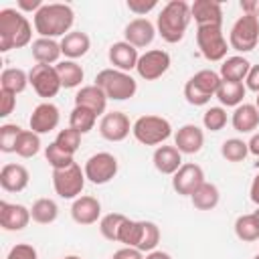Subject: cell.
I'll list each match as a JSON object with an SVG mask.
<instances>
[{"label":"cell","mask_w":259,"mask_h":259,"mask_svg":"<svg viewBox=\"0 0 259 259\" xmlns=\"http://www.w3.org/2000/svg\"><path fill=\"white\" fill-rule=\"evenodd\" d=\"M73 20L75 14L69 4H61V2L42 4V8L34 14V30L45 38L65 36L71 32Z\"/></svg>","instance_id":"1"},{"label":"cell","mask_w":259,"mask_h":259,"mask_svg":"<svg viewBox=\"0 0 259 259\" xmlns=\"http://www.w3.org/2000/svg\"><path fill=\"white\" fill-rule=\"evenodd\" d=\"M190 18H192V12H190V4L188 2L170 0L162 8V12L158 14V20H156L158 34L170 45L180 42L184 38V32L188 28Z\"/></svg>","instance_id":"2"},{"label":"cell","mask_w":259,"mask_h":259,"mask_svg":"<svg viewBox=\"0 0 259 259\" xmlns=\"http://www.w3.org/2000/svg\"><path fill=\"white\" fill-rule=\"evenodd\" d=\"M32 38V26L22 16V12L14 8H4L0 10V51H12V49H22L30 42Z\"/></svg>","instance_id":"3"},{"label":"cell","mask_w":259,"mask_h":259,"mask_svg":"<svg viewBox=\"0 0 259 259\" xmlns=\"http://www.w3.org/2000/svg\"><path fill=\"white\" fill-rule=\"evenodd\" d=\"M95 85L103 89L107 99H115V101L130 99L138 91L136 79L130 73H123V71H117V69H103V71H99L95 75Z\"/></svg>","instance_id":"4"},{"label":"cell","mask_w":259,"mask_h":259,"mask_svg":"<svg viewBox=\"0 0 259 259\" xmlns=\"http://www.w3.org/2000/svg\"><path fill=\"white\" fill-rule=\"evenodd\" d=\"M132 134L144 146H158V144H162L164 140L170 138L172 125H170V121L166 117H160V115H142V117H138L134 121Z\"/></svg>","instance_id":"5"},{"label":"cell","mask_w":259,"mask_h":259,"mask_svg":"<svg viewBox=\"0 0 259 259\" xmlns=\"http://www.w3.org/2000/svg\"><path fill=\"white\" fill-rule=\"evenodd\" d=\"M196 45L206 61H223L229 51L221 24L196 26Z\"/></svg>","instance_id":"6"},{"label":"cell","mask_w":259,"mask_h":259,"mask_svg":"<svg viewBox=\"0 0 259 259\" xmlns=\"http://www.w3.org/2000/svg\"><path fill=\"white\" fill-rule=\"evenodd\" d=\"M229 42L235 51L249 53L259 42V18L255 14H243L237 18V22L231 28Z\"/></svg>","instance_id":"7"},{"label":"cell","mask_w":259,"mask_h":259,"mask_svg":"<svg viewBox=\"0 0 259 259\" xmlns=\"http://www.w3.org/2000/svg\"><path fill=\"white\" fill-rule=\"evenodd\" d=\"M85 180V170H81L77 162L69 168L53 170V188L61 198H79Z\"/></svg>","instance_id":"8"},{"label":"cell","mask_w":259,"mask_h":259,"mask_svg":"<svg viewBox=\"0 0 259 259\" xmlns=\"http://www.w3.org/2000/svg\"><path fill=\"white\" fill-rule=\"evenodd\" d=\"M28 83L32 85L34 93L45 99L55 97L59 93V89L63 87L55 65H42V63L32 65V69L28 71Z\"/></svg>","instance_id":"9"},{"label":"cell","mask_w":259,"mask_h":259,"mask_svg":"<svg viewBox=\"0 0 259 259\" xmlns=\"http://www.w3.org/2000/svg\"><path fill=\"white\" fill-rule=\"evenodd\" d=\"M117 158L109 152H97L85 162V178L93 184H107L117 174Z\"/></svg>","instance_id":"10"},{"label":"cell","mask_w":259,"mask_h":259,"mask_svg":"<svg viewBox=\"0 0 259 259\" xmlns=\"http://www.w3.org/2000/svg\"><path fill=\"white\" fill-rule=\"evenodd\" d=\"M168 69H170V55L162 49H152V51H146L144 55H140L138 67H136L138 75L146 81L160 79Z\"/></svg>","instance_id":"11"},{"label":"cell","mask_w":259,"mask_h":259,"mask_svg":"<svg viewBox=\"0 0 259 259\" xmlns=\"http://www.w3.org/2000/svg\"><path fill=\"white\" fill-rule=\"evenodd\" d=\"M202 182H206L204 172L198 164H192V162L182 164L178 168V172L172 174V188L180 196H192Z\"/></svg>","instance_id":"12"},{"label":"cell","mask_w":259,"mask_h":259,"mask_svg":"<svg viewBox=\"0 0 259 259\" xmlns=\"http://www.w3.org/2000/svg\"><path fill=\"white\" fill-rule=\"evenodd\" d=\"M130 117L121 111H109L99 121V134L107 142H121L130 136Z\"/></svg>","instance_id":"13"},{"label":"cell","mask_w":259,"mask_h":259,"mask_svg":"<svg viewBox=\"0 0 259 259\" xmlns=\"http://www.w3.org/2000/svg\"><path fill=\"white\" fill-rule=\"evenodd\" d=\"M59 119H61L59 107L53 105L51 101H45V103H40V105H36L32 109V115H30L28 123H30V130L40 136V134L53 132L59 125Z\"/></svg>","instance_id":"14"},{"label":"cell","mask_w":259,"mask_h":259,"mask_svg":"<svg viewBox=\"0 0 259 259\" xmlns=\"http://www.w3.org/2000/svg\"><path fill=\"white\" fill-rule=\"evenodd\" d=\"M123 36H125V42H130L132 47L136 49H144L148 47L154 36H156V26L148 20V18H134L125 24L123 28Z\"/></svg>","instance_id":"15"},{"label":"cell","mask_w":259,"mask_h":259,"mask_svg":"<svg viewBox=\"0 0 259 259\" xmlns=\"http://www.w3.org/2000/svg\"><path fill=\"white\" fill-rule=\"evenodd\" d=\"M30 223V208L0 200V227L4 231H22Z\"/></svg>","instance_id":"16"},{"label":"cell","mask_w":259,"mask_h":259,"mask_svg":"<svg viewBox=\"0 0 259 259\" xmlns=\"http://www.w3.org/2000/svg\"><path fill=\"white\" fill-rule=\"evenodd\" d=\"M107 57H109V63L113 65V69L123 71V73H127V71H132V69H136V67H138V59H140L138 49H136V47H132V45H130V42H125V40L113 42V45L109 47Z\"/></svg>","instance_id":"17"},{"label":"cell","mask_w":259,"mask_h":259,"mask_svg":"<svg viewBox=\"0 0 259 259\" xmlns=\"http://www.w3.org/2000/svg\"><path fill=\"white\" fill-rule=\"evenodd\" d=\"M71 217L77 225H93L101 217V202L95 196H79L71 204Z\"/></svg>","instance_id":"18"},{"label":"cell","mask_w":259,"mask_h":259,"mask_svg":"<svg viewBox=\"0 0 259 259\" xmlns=\"http://www.w3.org/2000/svg\"><path fill=\"white\" fill-rule=\"evenodd\" d=\"M174 146L178 148L180 154H196L204 146V134L198 125L186 123V125L178 127V132L174 136Z\"/></svg>","instance_id":"19"},{"label":"cell","mask_w":259,"mask_h":259,"mask_svg":"<svg viewBox=\"0 0 259 259\" xmlns=\"http://www.w3.org/2000/svg\"><path fill=\"white\" fill-rule=\"evenodd\" d=\"M30 174L22 164H4L0 170V186L6 192H22L28 186Z\"/></svg>","instance_id":"20"},{"label":"cell","mask_w":259,"mask_h":259,"mask_svg":"<svg viewBox=\"0 0 259 259\" xmlns=\"http://www.w3.org/2000/svg\"><path fill=\"white\" fill-rule=\"evenodd\" d=\"M190 12L198 26L223 24V8L217 0H194L190 4Z\"/></svg>","instance_id":"21"},{"label":"cell","mask_w":259,"mask_h":259,"mask_svg":"<svg viewBox=\"0 0 259 259\" xmlns=\"http://www.w3.org/2000/svg\"><path fill=\"white\" fill-rule=\"evenodd\" d=\"M75 105L79 107H87L91 109L95 115H101L105 111V105H107V95L103 93L101 87H97L95 83L93 85H85L77 91L75 95Z\"/></svg>","instance_id":"22"},{"label":"cell","mask_w":259,"mask_h":259,"mask_svg":"<svg viewBox=\"0 0 259 259\" xmlns=\"http://www.w3.org/2000/svg\"><path fill=\"white\" fill-rule=\"evenodd\" d=\"M154 168L162 174H176L178 168L182 166V154L178 152L176 146H158L154 156H152Z\"/></svg>","instance_id":"23"},{"label":"cell","mask_w":259,"mask_h":259,"mask_svg":"<svg viewBox=\"0 0 259 259\" xmlns=\"http://www.w3.org/2000/svg\"><path fill=\"white\" fill-rule=\"evenodd\" d=\"M89 47H91V40H89L87 32H83V30H71L69 34H65L61 38V53L69 61L83 57L89 51Z\"/></svg>","instance_id":"24"},{"label":"cell","mask_w":259,"mask_h":259,"mask_svg":"<svg viewBox=\"0 0 259 259\" xmlns=\"http://www.w3.org/2000/svg\"><path fill=\"white\" fill-rule=\"evenodd\" d=\"M30 53H32V59L36 63H42V65H53L63 55L61 42H57L55 38H45V36H38L36 40H32Z\"/></svg>","instance_id":"25"},{"label":"cell","mask_w":259,"mask_h":259,"mask_svg":"<svg viewBox=\"0 0 259 259\" xmlns=\"http://www.w3.org/2000/svg\"><path fill=\"white\" fill-rule=\"evenodd\" d=\"M231 123H233V127H235L237 132L249 134V132L257 130V125H259V109H257L253 103L237 105L235 111H233Z\"/></svg>","instance_id":"26"},{"label":"cell","mask_w":259,"mask_h":259,"mask_svg":"<svg viewBox=\"0 0 259 259\" xmlns=\"http://www.w3.org/2000/svg\"><path fill=\"white\" fill-rule=\"evenodd\" d=\"M249 69H251V63L243 57H229L223 61L221 65V79L223 81H237V83H243L249 75Z\"/></svg>","instance_id":"27"},{"label":"cell","mask_w":259,"mask_h":259,"mask_svg":"<svg viewBox=\"0 0 259 259\" xmlns=\"http://www.w3.org/2000/svg\"><path fill=\"white\" fill-rule=\"evenodd\" d=\"M219 198H221L219 188H217L212 182H202V184L198 186V190L190 196L192 206H194L196 210H212V208L219 204Z\"/></svg>","instance_id":"28"},{"label":"cell","mask_w":259,"mask_h":259,"mask_svg":"<svg viewBox=\"0 0 259 259\" xmlns=\"http://www.w3.org/2000/svg\"><path fill=\"white\" fill-rule=\"evenodd\" d=\"M245 91H247V87L243 83H237V81H221L219 91H217L214 97L223 105H227V107H237V105H241V101L245 97Z\"/></svg>","instance_id":"29"},{"label":"cell","mask_w":259,"mask_h":259,"mask_svg":"<svg viewBox=\"0 0 259 259\" xmlns=\"http://www.w3.org/2000/svg\"><path fill=\"white\" fill-rule=\"evenodd\" d=\"M55 69H57L59 79H61V85H63L65 89H73V87L81 85V81H83V77H85L83 67H81V65H77L75 61H69V59H67V61L57 63V65H55Z\"/></svg>","instance_id":"30"},{"label":"cell","mask_w":259,"mask_h":259,"mask_svg":"<svg viewBox=\"0 0 259 259\" xmlns=\"http://www.w3.org/2000/svg\"><path fill=\"white\" fill-rule=\"evenodd\" d=\"M221 81H223L221 75L214 73V71H210V69H202V71L194 73V75L188 79L190 85H194L200 93H204V95H208V97H214V95H217Z\"/></svg>","instance_id":"31"},{"label":"cell","mask_w":259,"mask_h":259,"mask_svg":"<svg viewBox=\"0 0 259 259\" xmlns=\"http://www.w3.org/2000/svg\"><path fill=\"white\" fill-rule=\"evenodd\" d=\"M28 85V73L22 71V69H16V67H10V69H4L2 75H0V89L4 91H10V93H22Z\"/></svg>","instance_id":"32"},{"label":"cell","mask_w":259,"mask_h":259,"mask_svg":"<svg viewBox=\"0 0 259 259\" xmlns=\"http://www.w3.org/2000/svg\"><path fill=\"white\" fill-rule=\"evenodd\" d=\"M59 217V206L55 200L51 198H38L32 202V208H30V219L38 225H51L55 223Z\"/></svg>","instance_id":"33"},{"label":"cell","mask_w":259,"mask_h":259,"mask_svg":"<svg viewBox=\"0 0 259 259\" xmlns=\"http://www.w3.org/2000/svg\"><path fill=\"white\" fill-rule=\"evenodd\" d=\"M235 235L237 239H241L243 243H251L259 239V219L251 212V214H241L235 221Z\"/></svg>","instance_id":"34"},{"label":"cell","mask_w":259,"mask_h":259,"mask_svg":"<svg viewBox=\"0 0 259 259\" xmlns=\"http://www.w3.org/2000/svg\"><path fill=\"white\" fill-rule=\"evenodd\" d=\"M95 121H97V115L91 109L79 107V105H75L73 111H71V115H69V127L77 130L81 136L87 134V132H91L93 125H95Z\"/></svg>","instance_id":"35"},{"label":"cell","mask_w":259,"mask_h":259,"mask_svg":"<svg viewBox=\"0 0 259 259\" xmlns=\"http://www.w3.org/2000/svg\"><path fill=\"white\" fill-rule=\"evenodd\" d=\"M40 150V138L38 134H34L32 130H22V134L18 136V142H16V154L20 158H32L36 156Z\"/></svg>","instance_id":"36"},{"label":"cell","mask_w":259,"mask_h":259,"mask_svg":"<svg viewBox=\"0 0 259 259\" xmlns=\"http://www.w3.org/2000/svg\"><path fill=\"white\" fill-rule=\"evenodd\" d=\"M247 154H249V146H247V142H243L239 138L225 140L221 146V156L227 162H243L247 158Z\"/></svg>","instance_id":"37"},{"label":"cell","mask_w":259,"mask_h":259,"mask_svg":"<svg viewBox=\"0 0 259 259\" xmlns=\"http://www.w3.org/2000/svg\"><path fill=\"white\" fill-rule=\"evenodd\" d=\"M125 214L121 212H109L99 221V231L107 241H119V229L125 223Z\"/></svg>","instance_id":"38"},{"label":"cell","mask_w":259,"mask_h":259,"mask_svg":"<svg viewBox=\"0 0 259 259\" xmlns=\"http://www.w3.org/2000/svg\"><path fill=\"white\" fill-rule=\"evenodd\" d=\"M142 233H144V221L125 219V223L119 229V243H123L125 247H136L138 249Z\"/></svg>","instance_id":"39"},{"label":"cell","mask_w":259,"mask_h":259,"mask_svg":"<svg viewBox=\"0 0 259 259\" xmlns=\"http://www.w3.org/2000/svg\"><path fill=\"white\" fill-rule=\"evenodd\" d=\"M45 158H47V162L53 166V170H63V168H69V166L75 164L73 156L67 154L65 150H61L55 142L47 146V150H45Z\"/></svg>","instance_id":"40"},{"label":"cell","mask_w":259,"mask_h":259,"mask_svg":"<svg viewBox=\"0 0 259 259\" xmlns=\"http://www.w3.org/2000/svg\"><path fill=\"white\" fill-rule=\"evenodd\" d=\"M55 144H57L61 150H65L67 154L73 156V154L79 150V146H81V134H79L77 130H73V127H65V130H61V132L57 134Z\"/></svg>","instance_id":"41"},{"label":"cell","mask_w":259,"mask_h":259,"mask_svg":"<svg viewBox=\"0 0 259 259\" xmlns=\"http://www.w3.org/2000/svg\"><path fill=\"white\" fill-rule=\"evenodd\" d=\"M158 243H160V229H158V225L152 223V221H144V233H142L138 249L142 253H152Z\"/></svg>","instance_id":"42"},{"label":"cell","mask_w":259,"mask_h":259,"mask_svg":"<svg viewBox=\"0 0 259 259\" xmlns=\"http://www.w3.org/2000/svg\"><path fill=\"white\" fill-rule=\"evenodd\" d=\"M20 134H22V130H20L16 123H4V125L0 127V150H2L4 154L14 152Z\"/></svg>","instance_id":"43"},{"label":"cell","mask_w":259,"mask_h":259,"mask_svg":"<svg viewBox=\"0 0 259 259\" xmlns=\"http://www.w3.org/2000/svg\"><path fill=\"white\" fill-rule=\"evenodd\" d=\"M202 123L210 132H221L227 125V111L223 107H210L202 115Z\"/></svg>","instance_id":"44"},{"label":"cell","mask_w":259,"mask_h":259,"mask_svg":"<svg viewBox=\"0 0 259 259\" xmlns=\"http://www.w3.org/2000/svg\"><path fill=\"white\" fill-rule=\"evenodd\" d=\"M6 259H38V253H36V249H34L32 245H28V243H18V245H14V247L8 251Z\"/></svg>","instance_id":"45"},{"label":"cell","mask_w":259,"mask_h":259,"mask_svg":"<svg viewBox=\"0 0 259 259\" xmlns=\"http://www.w3.org/2000/svg\"><path fill=\"white\" fill-rule=\"evenodd\" d=\"M184 97H186V101L190 103V105H206L208 101H210V97L208 95H204V93H200L194 85H190L188 81H186V85H184Z\"/></svg>","instance_id":"46"},{"label":"cell","mask_w":259,"mask_h":259,"mask_svg":"<svg viewBox=\"0 0 259 259\" xmlns=\"http://www.w3.org/2000/svg\"><path fill=\"white\" fill-rule=\"evenodd\" d=\"M16 107V95L0 89V117H8Z\"/></svg>","instance_id":"47"},{"label":"cell","mask_w":259,"mask_h":259,"mask_svg":"<svg viewBox=\"0 0 259 259\" xmlns=\"http://www.w3.org/2000/svg\"><path fill=\"white\" fill-rule=\"evenodd\" d=\"M156 4H158L156 0H127V10H132L134 14L144 16V14H148L150 10H154Z\"/></svg>","instance_id":"48"},{"label":"cell","mask_w":259,"mask_h":259,"mask_svg":"<svg viewBox=\"0 0 259 259\" xmlns=\"http://www.w3.org/2000/svg\"><path fill=\"white\" fill-rule=\"evenodd\" d=\"M111 259H146V257H144L142 251L136 249V247H121V249H117V251L111 255Z\"/></svg>","instance_id":"49"},{"label":"cell","mask_w":259,"mask_h":259,"mask_svg":"<svg viewBox=\"0 0 259 259\" xmlns=\"http://www.w3.org/2000/svg\"><path fill=\"white\" fill-rule=\"evenodd\" d=\"M245 83H247V89H251V91L259 93V65H251V69H249V75H247Z\"/></svg>","instance_id":"50"},{"label":"cell","mask_w":259,"mask_h":259,"mask_svg":"<svg viewBox=\"0 0 259 259\" xmlns=\"http://www.w3.org/2000/svg\"><path fill=\"white\" fill-rule=\"evenodd\" d=\"M18 8L36 14V12L42 8V2H40V0H18Z\"/></svg>","instance_id":"51"},{"label":"cell","mask_w":259,"mask_h":259,"mask_svg":"<svg viewBox=\"0 0 259 259\" xmlns=\"http://www.w3.org/2000/svg\"><path fill=\"white\" fill-rule=\"evenodd\" d=\"M257 6H259V0H241L243 14H255L257 16Z\"/></svg>","instance_id":"52"},{"label":"cell","mask_w":259,"mask_h":259,"mask_svg":"<svg viewBox=\"0 0 259 259\" xmlns=\"http://www.w3.org/2000/svg\"><path fill=\"white\" fill-rule=\"evenodd\" d=\"M249 196H251V200L259 206V174L253 178V182H251V190H249Z\"/></svg>","instance_id":"53"},{"label":"cell","mask_w":259,"mask_h":259,"mask_svg":"<svg viewBox=\"0 0 259 259\" xmlns=\"http://www.w3.org/2000/svg\"><path fill=\"white\" fill-rule=\"evenodd\" d=\"M247 146H249V152L259 158V134H253V138L247 142Z\"/></svg>","instance_id":"54"},{"label":"cell","mask_w":259,"mask_h":259,"mask_svg":"<svg viewBox=\"0 0 259 259\" xmlns=\"http://www.w3.org/2000/svg\"><path fill=\"white\" fill-rule=\"evenodd\" d=\"M146 259H172V257L168 253H164V251H152V253L146 255Z\"/></svg>","instance_id":"55"},{"label":"cell","mask_w":259,"mask_h":259,"mask_svg":"<svg viewBox=\"0 0 259 259\" xmlns=\"http://www.w3.org/2000/svg\"><path fill=\"white\" fill-rule=\"evenodd\" d=\"M63 259H81L79 255H67V257H63Z\"/></svg>","instance_id":"56"},{"label":"cell","mask_w":259,"mask_h":259,"mask_svg":"<svg viewBox=\"0 0 259 259\" xmlns=\"http://www.w3.org/2000/svg\"><path fill=\"white\" fill-rule=\"evenodd\" d=\"M255 107L259 109V93H257V101H255Z\"/></svg>","instance_id":"57"},{"label":"cell","mask_w":259,"mask_h":259,"mask_svg":"<svg viewBox=\"0 0 259 259\" xmlns=\"http://www.w3.org/2000/svg\"><path fill=\"white\" fill-rule=\"evenodd\" d=\"M253 214H255V217H257V219H259V206H257V210H255V212H253Z\"/></svg>","instance_id":"58"},{"label":"cell","mask_w":259,"mask_h":259,"mask_svg":"<svg viewBox=\"0 0 259 259\" xmlns=\"http://www.w3.org/2000/svg\"><path fill=\"white\" fill-rule=\"evenodd\" d=\"M257 18H259V6H257Z\"/></svg>","instance_id":"59"},{"label":"cell","mask_w":259,"mask_h":259,"mask_svg":"<svg viewBox=\"0 0 259 259\" xmlns=\"http://www.w3.org/2000/svg\"><path fill=\"white\" fill-rule=\"evenodd\" d=\"M253 259H259V253H257V255H255V257H253Z\"/></svg>","instance_id":"60"}]
</instances>
